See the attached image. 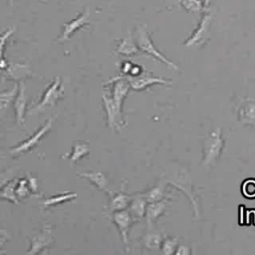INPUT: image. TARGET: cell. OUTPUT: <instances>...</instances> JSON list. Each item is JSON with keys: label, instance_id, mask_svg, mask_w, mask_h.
<instances>
[{"label": "cell", "instance_id": "cell-1", "mask_svg": "<svg viewBox=\"0 0 255 255\" xmlns=\"http://www.w3.org/2000/svg\"><path fill=\"white\" fill-rule=\"evenodd\" d=\"M162 180L184 192L193 205L195 215L198 216V205L196 202V197L194 196L191 179L189 177V174L187 173V170L182 166H174L164 172V174L162 175Z\"/></svg>", "mask_w": 255, "mask_h": 255}, {"label": "cell", "instance_id": "cell-2", "mask_svg": "<svg viewBox=\"0 0 255 255\" xmlns=\"http://www.w3.org/2000/svg\"><path fill=\"white\" fill-rule=\"evenodd\" d=\"M134 39H135V42H136L140 52L145 53V54L155 58L157 61L161 62L162 64L166 65L167 67H169L175 71H178V67L155 48L150 35L146 31L145 25H138L136 27Z\"/></svg>", "mask_w": 255, "mask_h": 255}, {"label": "cell", "instance_id": "cell-3", "mask_svg": "<svg viewBox=\"0 0 255 255\" xmlns=\"http://www.w3.org/2000/svg\"><path fill=\"white\" fill-rule=\"evenodd\" d=\"M62 94H63V89L61 88V79L60 77H57L52 81V83L49 86H47L45 92L43 93L41 101L38 102L35 107L29 110V115L34 113L36 114L43 113L47 109L52 108L57 104Z\"/></svg>", "mask_w": 255, "mask_h": 255}, {"label": "cell", "instance_id": "cell-4", "mask_svg": "<svg viewBox=\"0 0 255 255\" xmlns=\"http://www.w3.org/2000/svg\"><path fill=\"white\" fill-rule=\"evenodd\" d=\"M53 122H54V118H49L46 121V123L41 128H39L31 136H29L25 140L19 142L16 146L12 147L9 150V153L17 156V155H20V154H23V153H26V152L32 150L36 145L39 144L42 137H44L45 134L51 130Z\"/></svg>", "mask_w": 255, "mask_h": 255}, {"label": "cell", "instance_id": "cell-5", "mask_svg": "<svg viewBox=\"0 0 255 255\" xmlns=\"http://www.w3.org/2000/svg\"><path fill=\"white\" fill-rule=\"evenodd\" d=\"M223 146V140L220 135V129H214L211 131L204 142L203 148V166L209 167L218 158Z\"/></svg>", "mask_w": 255, "mask_h": 255}, {"label": "cell", "instance_id": "cell-6", "mask_svg": "<svg viewBox=\"0 0 255 255\" xmlns=\"http://www.w3.org/2000/svg\"><path fill=\"white\" fill-rule=\"evenodd\" d=\"M212 17L209 13H204L201 16V19L198 23V26L193 31L191 36L185 40L183 45L186 48L192 47V46H200L203 45L208 39H209V31L211 26Z\"/></svg>", "mask_w": 255, "mask_h": 255}, {"label": "cell", "instance_id": "cell-7", "mask_svg": "<svg viewBox=\"0 0 255 255\" xmlns=\"http://www.w3.org/2000/svg\"><path fill=\"white\" fill-rule=\"evenodd\" d=\"M89 16H90V10H89V8H86L83 11V13L80 14L78 17L65 23L63 25V30H62L61 35L57 38V42L63 43V42L68 41L71 38V36H73L75 34V32H77L78 30L82 29L83 27L89 25V23H90Z\"/></svg>", "mask_w": 255, "mask_h": 255}, {"label": "cell", "instance_id": "cell-8", "mask_svg": "<svg viewBox=\"0 0 255 255\" xmlns=\"http://www.w3.org/2000/svg\"><path fill=\"white\" fill-rule=\"evenodd\" d=\"M102 98L105 109L107 111L108 126L111 128V129L119 128L123 123V113L118 109L110 92L104 91Z\"/></svg>", "mask_w": 255, "mask_h": 255}, {"label": "cell", "instance_id": "cell-9", "mask_svg": "<svg viewBox=\"0 0 255 255\" xmlns=\"http://www.w3.org/2000/svg\"><path fill=\"white\" fill-rule=\"evenodd\" d=\"M52 242H53L52 228L50 224H46L41 229V231L31 239V243L28 251H26V254L35 255V254L41 253V251L49 247Z\"/></svg>", "mask_w": 255, "mask_h": 255}, {"label": "cell", "instance_id": "cell-10", "mask_svg": "<svg viewBox=\"0 0 255 255\" xmlns=\"http://www.w3.org/2000/svg\"><path fill=\"white\" fill-rule=\"evenodd\" d=\"M113 220L115 222V224L117 225L121 236L123 238V241L126 245H128V231L130 229V226L132 224L133 221H135V219L133 218V216L131 215V213L129 212V210H120V211H116L113 212Z\"/></svg>", "mask_w": 255, "mask_h": 255}, {"label": "cell", "instance_id": "cell-11", "mask_svg": "<svg viewBox=\"0 0 255 255\" xmlns=\"http://www.w3.org/2000/svg\"><path fill=\"white\" fill-rule=\"evenodd\" d=\"M130 84V88L135 91H142L147 87L154 84H162V85H171L170 81H167L160 77H154L150 75H140L138 77H129L126 76Z\"/></svg>", "mask_w": 255, "mask_h": 255}, {"label": "cell", "instance_id": "cell-12", "mask_svg": "<svg viewBox=\"0 0 255 255\" xmlns=\"http://www.w3.org/2000/svg\"><path fill=\"white\" fill-rule=\"evenodd\" d=\"M26 104H27V96H26L25 84L23 82H20L18 94L14 101V109H15V115L17 118V124L21 128H25Z\"/></svg>", "mask_w": 255, "mask_h": 255}, {"label": "cell", "instance_id": "cell-13", "mask_svg": "<svg viewBox=\"0 0 255 255\" xmlns=\"http://www.w3.org/2000/svg\"><path fill=\"white\" fill-rule=\"evenodd\" d=\"M166 206H167V201L165 199L147 203L145 217H146V222L149 229L152 227L153 221H155L159 216H161L164 213Z\"/></svg>", "mask_w": 255, "mask_h": 255}, {"label": "cell", "instance_id": "cell-14", "mask_svg": "<svg viewBox=\"0 0 255 255\" xmlns=\"http://www.w3.org/2000/svg\"><path fill=\"white\" fill-rule=\"evenodd\" d=\"M80 177L88 178L93 184H95L100 190L111 194L110 191V181L107 175L101 171H88V172H81L78 174Z\"/></svg>", "mask_w": 255, "mask_h": 255}, {"label": "cell", "instance_id": "cell-15", "mask_svg": "<svg viewBox=\"0 0 255 255\" xmlns=\"http://www.w3.org/2000/svg\"><path fill=\"white\" fill-rule=\"evenodd\" d=\"M116 51L118 54L125 56V57H132V56L138 55L140 53V50H139L136 42L133 40L131 34H128V37L124 38L120 42Z\"/></svg>", "mask_w": 255, "mask_h": 255}, {"label": "cell", "instance_id": "cell-16", "mask_svg": "<svg viewBox=\"0 0 255 255\" xmlns=\"http://www.w3.org/2000/svg\"><path fill=\"white\" fill-rule=\"evenodd\" d=\"M4 73H6L7 77L13 80H21L23 78H27L30 76H33L32 70L29 68L26 64H11L8 65L5 70H3Z\"/></svg>", "mask_w": 255, "mask_h": 255}, {"label": "cell", "instance_id": "cell-17", "mask_svg": "<svg viewBox=\"0 0 255 255\" xmlns=\"http://www.w3.org/2000/svg\"><path fill=\"white\" fill-rule=\"evenodd\" d=\"M146 203L147 201L142 196V194H138L131 199L129 203V212L135 220H139L145 214L147 206Z\"/></svg>", "mask_w": 255, "mask_h": 255}, {"label": "cell", "instance_id": "cell-18", "mask_svg": "<svg viewBox=\"0 0 255 255\" xmlns=\"http://www.w3.org/2000/svg\"><path fill=\"white\" fill-rule=\"evenodd\" d=\"M166 184L167 183L164 180L161 179L159 183H157L152 188H150L149 190L144 192L142 194V196L145 198L147 203L165 199V186H166Z\"/></svg>", "mask_w": 255, "mask_h": 255}, {"label": "cell", "instance_id": "cell-19", "mask_svg": "<svg viewBox=\"0 0 255 255\" xmlns=\"http://www.w3.org/2000/svg\"><path fill=\"white\" fill-rule=\"evenodd\" d=\"M131 196L126 194L123 190L120 191L119 193H117L113 198L112 201L110 203V210L112 212H116V211H120V210H124L127 208V206L130 203L131 201Z\"/></svg>", "mask_w": 255, "mask_h": 255}, {"label": "cell", "instance_id": "cell-20", "mask_svg": "<svg viewBox=\"0 0 255 255\" xmlns=\"http://www.w3.org/2000/svg\"><path fill=\"white\" fill-rule=\"evenodd\" d=\"M77 197V193L76 192H65V193H60L57 195H53L49 198H45L41 204L44 207H53V206H57L59 204H62L66 201H70L74 198Z\"/></svg>", "mask_w": 255, "mask_h": 255}, {"label": "cell", "instance_id": "cell-21", "mask_svg": "<svg viewBox=\"0 0 255 255\" xmlns=\"http://www.w3.org/2000/svg\"><path fill=\"white\" fill-rule=\"evenodd\" d=\"M89 151H90L89 143L84 142V141H76L73 145L72 153H71V156H70L71 164H74L79 159H81L82 157L87 155L89 153Z\"/></svg>", "mask_w": 255, "mask_h": 255}, {"label": "cell", "instance_id": "cell-22", "mask_svg": "<svg viewBox=\"0 0 255 255\" xmlns=\"http://www.w3.org/2000/svg\"><path fill=\"white\" fill-rule=\"evenodd\" d=\"M17 181H18V179H13V180L7 182L5 185H2L1 194H0L1 198L9 200L13 203H19V201H18L19 198L17 197L16 192H15V187H16Z\"/></svg>", "mask_w": 255, "mask_h": 255}, {"label": "cell", "instance_id": "cell-23", "mask_svg": "<svg viewBox=\"0 0 255 255\" xmlns=\"http://www.w3.org/2000/svg\"><path fill=\"white\" fill-rule=\"evenodd\" d=\"M19 90V84H15V86L11 90L3 91L0 94V109L1 111H5L9 105L12 103V101L16 98V95L18 94Z\"/></svg>", "mask_w": 255, "mask_h": 255}, {"label": "cell", "instance_id": "cell-24", "mask_svg": "<svg viewBox=\"0 0 255 255\" xmlns=\"http://www.w3.org/2000/svg\"><path fill=\"white\" fill-rule=\"evenodd\" d=\"M163 240L164 239L160 233L148 232L143 237V244L145 247H147L149 249H155L162 245Z\"/></svg>", "mask_w": 255, "mask_h": 255}, {"label": "cell", "instance_id": "cell-25", "mask_svg": "<svg viewBox=\"0 0 255 255\" xmlns=\"http://www.w3.org/2000/svg\"><path fill=\"white\" fill-rule=\"evenodd\" d=\"M180 5L191 13H198L204 9L202 0H180Z\"/></svg>", "mask_w": 255, "mask_h": 255}, {"label": "cell", "instance_id": "cell-26", "mask_svg": "<svg viewBox=\"0 0 255 255\" xmlns=\"http://www.w3.org/2000/svg\"><path fill=\"white\" fill-rule=\"evenodd\" d=\"M30 187H29V183H28V179L26 178H21L18 179L16 187H15V192L16 195L19 199L22 198H26L29 195V191Z\"/></svg>", "mask_w": 255, "mask_h": 255}, {"label": "cell", "instance_id": "cell-27", "mask_svg": "<svg viewBox=\"0 0 255 255\" xmlns=\"http://www.w3.org/2000/svg\"><path fill=\"white\" fill-rule=\"evenodd\" d=\"M178 245V240L177 238H165L162 242L161 248H162V252L165 255H170L175 253V249Z\"/></svg>", "mask_w": 255, "mask_h": 255}, {"label": "cell", "instance_id": "cell-28", "mask_svg": "<svg viewBox=\"0 0 255 255\" xmlns=\"http://www.w3.org/2000/svg\"><path fill=\"white\" fill-rule=\"evenodd\" d=\"M133 65H134V64L131 63L130 61H126V62H124L123 65H122V67H121L122 74H123V75H126V76H128Z\"/></svg>", "mask_w": 255, "mask_h": 255}, {"label": "cell", "instance_id": "cell-29", "mask_svg": "<svg viewBox=\"0 0 255 255\" xmlns=\"http://www.w3.org/2000/svg\"><path fill=\"white\" fill-rule=\"evenodd\" d=\"M142 72H143L142 67H140L139 65H133L128 76L129 77H138V76L142 75Z\"/></svg>", "mask_w": 255, "mask_h": 255}, {"label": "cell", "instance_id": "cell-30", "mask_svg": "<svg viewBox=\"0 0 255 255\" xmlns=\"http://www.w3.org/2000/svg\"><path fill=\"white\" fill-rule=\"evenodd\" d=\"M28 183H29V187H30V189L33 191V192H37V190H38V180H37V178H35V177H32V176H28Z\"/></svg>", "mask_w": 255, "mask_h": 255}, {"label": "cell", "instance_id": "cell-31", "mask_svg": "<svg viewBox=\"0 0 255 255\" xmlns=\"http://www.w3.org/2000/svg\"><path fill=\"white\" fill-rule=\"evenodd\" d=\"M189 253H190V251H189L188 247L187 246H183V245L178 246L177 250L175 251V254H177V255H187Z\"/></svg>", "mask_w": 255, "mask_h": 255}, {"label": "cell", "instance_id": "cell-32", "mask_svg": "<svg viewBox=\"0 0 255 255\" xmlns=\"http://www.w3.org/2000/svg\"><path fill=\"white\" fill-rule=\"evenodd\" d=\"M214 0H202L203 2V5H204V8H207Z\"/></svg>", "mask_w": 255, "mask_h": 255}, {"label": "cell", "instance_id": "cell-33", "mask_svg": "<svg viewBox=\"0 0 255 255\" xmlns=\"http://www.w3.org/2000/svg\"><path fill=\"white\" fill-rule=\"evenodd\" d=\"M14 1H15V0H8V2H9L11 5L13 4V2H14Z\"/></svg>", "mask_w": 255, "mask_h": 255}]
</instances>
